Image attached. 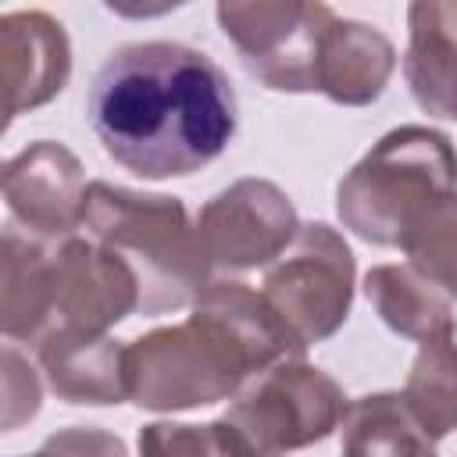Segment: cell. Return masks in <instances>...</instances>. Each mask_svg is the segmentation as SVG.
I'll use <instances>...</instances> for the list:
<instances>
[{
  "label": "cell",
  "instance_id": "obj_17",
  "mask_svg": "<svg viewBox=\"0 0 457 457\" xmlns=\"http://www.w3.org/2000/svg\"><path fill=\"white\" fill-rule=\"evenodd\" d=\"M339 457H439L436 439L418 425L400 393L350 400L339 425Z\"/></svg>",
  "mask_w": 457,
  "mask_h": 457
},
{
  "label": "cell",
  "instance_id": "obj_14",
  "mask_svg": "<svg viewBox=\"0 0 457 457\" xmlns=\"http://www.w3.org/2000/svg\"><path fill=\"white\" fill-rule=\"evenodd\" d=\"M396 71L393 39L357 18H336L318 57V93L339 107L375 104Z\"/></svg>",
  "mask_w": 457,
  "mask_h": 457
},
{
  "label": "cell",
  "instance_id": "obj_15",
  "mask_svg": "<svg viewBox=\"0 0 457 457\" xmlns=\"http://www.w3.org/2000/svg\"><path fill=\"white\" fill-rule=\"evenodd\" d=\"M364 296L382 325L411 343L457 336L453 300L411 264H375L364 275Z\"/></svg>",
  "mask_w": 457,
  "mask_h": 457
},
{
  "label": "cell",
  "instance_id": "obj_10",
  "mask_svg": "<svg viewBox=\"0 0 457 457\" xmlns=\"http://www.w3.org/2000/svg\"><path fill=\"white\" fill-rule=\"evenodd\" d=\"M89 182L82 161L57 139H36L4 164V204L11 225L57 243L86 225Z\"/></svg>",
  "mask_w": 457,
  "mask_h": 457
},
{
  "label": "cell",
  "instance_id": "obj_12",
  "mask_svg": "<svg viewBox=\"0 0 457 457\" xmlns=\"http://www.w3.org/2000/svg\"><path fill=\"white\" fill-rule=\"evenodd\" d=\"M403 79L425 114L457 121V0L407 4Z\"/></svg>",
  "mask_w": 457,
  "mask_h": 457
},
{
  "label": "cell",
  "instance_id": "obj_16",
  "mask_svg": "<svg viewBox=\"0 0 457 457\" xmlns=\"http://www.w3.org/2000/svg\"><path fill=\"white\" fill-rule=\"evenodd\" d=\"M50 246L21 232L18 225L4 228V275H0V328L11 343H32L50 328Z\"/></svg>",
  "mask_w": 457,
  "mask_h": 457
},
{
  "label": "cell",
  "instance_id": "obj_19",
  "mask_svg": "<svg viewBox=\"0 0 457 457\" xmlns=\"http://www.w3.org/2000/svg\"><path fill=\"white\" fill-rule=\"evenodd\" d=\"M407 264L457 300V189L432 204L418 225L407 232L403 246Z\"/></svg>",
  "mask_w": 457,
  "mask_h": 457
},
{
  "label": "cell",
  "instance_id": "obj_22",
  "mask_svg": "<svg viewBox=\"0 0 457 457\" xmlns=\"http://www.w3.org/2000/svg\"><path fill=\"white\" fill-rule=\"evenodd\" d=\"M29 457H129V446L121 436L96 428V425H71L57 428L43 439V446Z\"/></svg>",
  "mask_w": 457,
  "mask_h": 457
},
{
  "label": "cell",
  "instance_id": "obj_11",
  "mask_svg": "<svg viewBox=\"0 0 457 457\" xmlns=\"http://www.w3.org/2000/svg\"><path fill=\"white\" fill-rule=\"evenodd\" d=\"M0 75L4 125L50 104L71 79V43L64 25L39 11H7L0 18Z\"/></svg>",
  "mask_w": 457,
  "mask_h": 457
},
{
  "label": "cell",
  "instance_id": "obj_2",
  "mask_svg": "<svg viewBox=\"0 0 457 457\" xmlns=\"http://www.w3.org/2000/svg\"><path fill=\"white\" fill-rule=\"evenodd\" d=\"M303 353L307 346L268 307L261 289L239 278H211L186 321L125 343L129 400L157 414L207 407L232 400L282 361H303Z\"/></svg>",
  "mask_w": 457,
  "mask_h": 457
},
{
  "label": "cell",
  "instance_id": "obj_3",
  "mask_svg": "<svg viewBox=\"0 0 457 457\" xmlns=\"http://www.w3.org/2000/svg\"><path fill=\"white\" fill-rule=\"evenodd\" d=\"M82 228L136 271L139 314L146 318L193 307L211 282V261L196 221H189L179 196L139 193L96 179L89 182Z\"/></svg>",
  "mask_w": 457,
  "mask_h": 457
},
{
  "label": "cell",
  "instance_id": "obj_18",
  "mask_svg": "<svg viewBox=\"0 0 457 457\" xmlns=\"http://www.w3.org/2000/svg\"><path fill=\"white\" fill-rule=\"evenodd\" d=\"M400 396L436 443L457 432V336L418 346Z\"/></svg>",
  "mask_w": 457,
  "mask_h": 457
},
{
  "label": "cell",
  "instance_id": "obj_20",
  "mask_svg": "<svg viewBox=\"0 0 457 457\" xmlns=\"http://www.w3.org/2000/svg\"><path fill=\"white\" fill-rule=\"evenodd\" d=\"M139 457H257L246 436L221 414L218 421H150L139 428Z\"/></svg>",
  "mask_w": 457,
  "mask_h": 457
},
{
  "label": "cell",
  "instance_id": "obj_8",
  "mask_svg": "<svg viewBox=\"0 0 457 457\" xmlns=\"http://www.w3.org/2000/svg\"><path fill=\"white\" fill-rule=\"evenodd\" d=\"M196 232L211 268L239 275L271 268L300 236V218L282 186L246 175L200 207Z\"/></svg>",
  "mask_w": 457,
  "mask_h": 457
},
{
  "label": "cell",
  "instance_id": "obj_5",
  "mask_svg": "<svg viewBox=\"0 0 457 457\" xmlns=\"http://www.w3.org/2000/svg\"><path fill=\"white\" fill-rule=\"evenodd\" d=\"M346 407L350 400L328 371L307 361H282L246 382L225 418L246 436L257 457H289L328 439L343 425Z\"/></svg>",
  "mask_w": 457,
  "mask_h": 457
},
{
  "label": "cell",
  "instance_id": "obj_1",
  "mask_svg": "<svg viewBox=\"0 0 457 457\" xmlns=\"http://www.w3.org/2000/svg\"><path fill=\"white\" fill-rule=\"evenodd\" d=\"M104 154L161 182L214 164L236 136V89L196 46L143 39L118 46L93 75L86 100Z\"/></svg>",
  "mask_w": 457,
  "mask_h": 457
},
{
  "label": "cell",
  "instance_id": "obj_4",
  "mask_svg": "<svg viewBox=\"0 0 457 457\" xmlns=\"http://www.w3.org/2000/svg\"><path fill=\"white\" fill-rule=\"evenodd\" d=\"M457 189V146L432 125L389 129L339 179L336 214L371 246H403L418 218Z\"/></svg>",
  "mask_w": 457,
  "mask_h": 457
},
{
  "label": "cell",
  "instance_id": "obj_9",
  "mask_svg": "<svg viewBox=\"0 0 457 457\" xmlns=\"http://www.w3.org/2000/svg\"><path fill=\"white\" fill-rule=\"evenodd\" d=\"M50 286L46 336L61 328L107 336L118 321L139 311L136 271L89 236H68L50 246Z\"/></svg>",
  "mask_w": 457,
  "mask_h": 457
},
{
  "label": "cell",
  "instance_id": "obj_6",
  "mask_svg": "<svg viewBox=\"0 0 457 457\" xmlns=\"http://www.w3.org/2000/svg\"><path fill=\"white\" fill-rule=\"evenodd\" d=\"M214 18L243 68L275 93H318V57L339 18L318 0H221Z\"/></svg>",
  "mask_w": 457,
  "mask_h": 457
},
{
  "label": "cell",
  "instance_id": "obj_21",
  "mask_svg": "<svg viewBox=\"0 0 457 457\" xmlns=\"http://www.w3.org/2000/svg\"><path fill=\"white\" fill-rule=\"evenodd\" d=\"M0 364H4V418H0V425H4V432H14L39 414L43 386H39L36 368L11 343L4 346Z\"/></svg>",
  "mask_w": 457,
  "mask_h": 457
},
{
  "label": "cell",
  "instance_id": "obj_7",
  "mask_svg": "<svg viewBox=\"0 0 457 457\" xmlns=\"http://www.w3.org/2000/svg\"><path fill=\"white\" fill-rule=\"evenodd\" d=\"M357 261L343 232L325 221L300 225L293 246L264 271L261 296L303 343H325L343 328L353 307Z\"/></svg>",
  "mask_w": 457,
  "mask_h": 457
},
{
  "label": "cell",
  "instance_id": "obj_13",
  "mask_svg": "<svg viewBox=\"0 0 457 457\" xmlns=\"http://www.w3.org/2000/svg\"><path fill=\"white\" fill-rule=\"evenodd\" d=\"M46 386L64 403L111 407L129 400L125 382V343L93 332H50L36 346Z\"/></svg>",
  "mask_w": 457,
  "mask_h": 457
}]
</instances>
